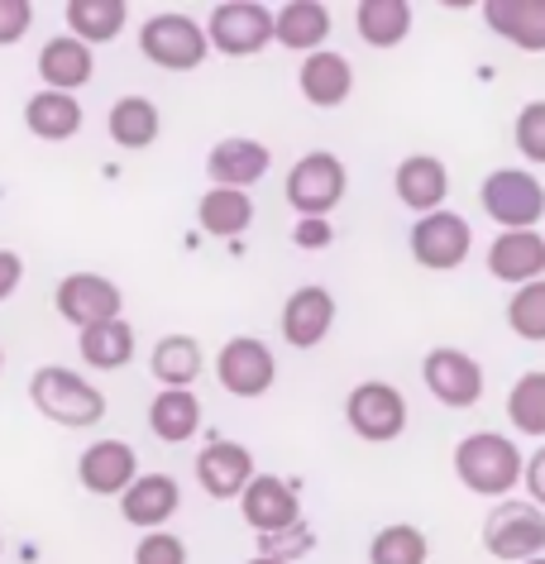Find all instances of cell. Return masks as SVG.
<instances>
[{
  "instance_id": "obj_36",
  "label": "cell",
  "mask_w": 545,
  "mask_h": 564,
  "mask_svg": "<svg viewBox=\"0 0 545 564\" xmlns=\"http://www.w3.org/2000/svg\"><path fill=\"white\" fill-rule=\"evenodd\" d=\"M512 139H516V153H522L526 163L545 167V101H526L522 110H516Z\"/></svg>"
},
{
  "instance_id": "obj_23",
  "label": "cell",
  "mask_w": 545,
  "mask_h": 564,
  "mask_svg": "<svg viewBox=\"0 0 545 564\" xmlns=\"http://www.w3.org/2000/svg\"><path fill=\"white\" fill-rule=\"evenodd\" d=\"M297 87L312 106L320 110H335L349 101V91H355V67H349L345 53L335 48H320V53H306L302 58V73H297Z\"/></svg>"
},
{
  "instance_id": "obj_9",
  "label": "cell",
  "mask_w": 545,
  "mask_h": 564,
  "mask_svg": "<svg viewBox=\"0 0 545 564\" xmlns=\"http://www.w3.org/2000/svg\"><path fill=\"white\" fill-rule=\"evenodd\" d=\"M53 312H58L67 326L91 330V326H106V321H120L124 292H120V282H110L106 273H67L58 288H53Z\"/></svg>"
},
{
  "instance_id": "obj_42",
  "label": "cell",
  "mask_w": 545,
  "mask_h": 564,
  "mask_svg": "<svg viewBox=\"0 0 545 564\" xmlns=\"http://www.w3.org/2000/svg\"><path fill=\"white\" fill-rule=\"evenodd\" d=\"M330 239L335 235L326 220H297V230H292V245H302V249H326Z\"/></svg>"
},
{
  "instance_id": "obj_4",
  "label": "cell",
  "mask_w": 545,
  "mask_h": 564,
  "mask_svg": "<svg viewBox=\"0 0 545 564\" xmlns=\"http://www.w3.org/2000/svg\"><path fill=\"white\" fill-rule=\"evenodd\" d=\"M345 187H349L345 163L326 149L302 153L283 177V196H287V206L297 210V220H326L330 210L345 202Z\"/></svg>"
},
{
  "instance_id": "obj_38",
  "label": "cell",
  "mask_w": 545,
  "mask_h": 564,
  "mask_svg": "<svg viewBox=\"0 0 545 564\" xmlns=\"http://www.w3.org/2000/svg\"><path fill=\"white\" fill-rule=\"evenodd\" d=\"M134 564H187V545L173 531H149L134 545Z\"/></svg>"
},
{
  "instance_id": "obj_8",
  "label": "cell",
  "mask_w": 545,
  "mask_h": 564,
  "mask_svg": "<svg viewBox=\"0 0 545 564\" xmlns=\"http://www.w3.org/2000/svg\"><path fill=\"white\" fill-rule=\"evenodd\" d=\"M345 421H349V431H355L359 441L388 445V441H397V435L407 431V398H402L393 383H379V378H369V383L349 388Z\"/></svg>"
},
{
  "instance_id": "obj_6",
  "label": "cell",
  "mask_w": 545,
  "mask_h": 564,
  "mask_svg": "<svg viewBox=\"0 0 545 564\" xmlns=\"http://www.w3.org/2000/svg\"><path fill=\"white\" fill-rule=\"evenodd\" d=\"M479 202L498 230H536L545 216V187L526 167H493L479 187Z\"/></svg>"
},
{
  "instance_id": "obj_35",
  "label": "cell",
  "mask_w": 545,
  "mask_h": 564,
  "mask_svg": "<svg viewBox=\"0 0 545 564\" xmlns=\"http://www.w3.org/2000/svg\"><path fill=\"white\" fill-rule=\"evenodd\" d=\"M508 330L526 345H545V278L526 282V288L512 292L508 302Z\"/></svg>"
},
{
  "instance_id": "obj_13",
  "label": "cell",
  "mask_w": 545,
  "mask_h": 564,
  "mask_svg": "<svg viewBox=\"0 0 545 564\" xmlns=\"http://www.w3.org/2000/svg\"><path fill=\"white\" fill-rule=\"evenodd\" d=\"M139 478V455L124 441H91L77 455V484L96 498H124Z\"/></svg>"
},
{
  "instance_id": "obj_34",
  "label": "cell",
  "mask_w": 545,
  "mask_h": 564,
  "mask_svg": "<svg viewBox=\"0 0 545 564\" xmlns=\"http://www.w3.org/2000/svg\"><path fill=\"white\" fill-rule=\"evenodd\" d=\"M508 421L531 441H545V369H531L508 392Z\"/></svg>"
},
{
  "instance_id": "obj_24",
  "label": "cell",
  "mask_w": 545,
  "mask_h": 564,
  "mask_svg": "<svg viewBox=\"0 0 545 564\" xmlns=\"http://www.w3.org/2000/svg\"><path fill=\"white\" fill-rule=\"evenodd\" d=\"M39 77H44L48 91L77 96L96 77V53L81 44V39L58 34V39H48L44 44V53H39Z\"/></svg>"
},
{
  "instance_id": "obj_5",
  "label": "cell",
  "mask_w": 545,
  "mask_h": 564,
  "mask_svg": "<svg viewBox=\"0 0 545 564\" xmlns=\"http://www.w3.org/2000/svg\"><path fill=\"white\" fill-rule=\"evenodd\" d=\"M483 550L502 564H531L545 555V512L526 498H502L483 521Z\"/></svg>"
},
{
  "instance_id": "obj_33",
  "label": "cell",
  "mask_w": 545,
  "mask_h": 564,
  "mask_svg": "<svg viewBox=\"0 0 545 564\" xmlns=\"http://www.w3.org/2000/svg\"><path fill=\"white\" fill-rule=\"evenodd\" d=\"M426 560H430V541L412 521H393L369 541V564H426Z\"/></svg>"
},
{
  "instance_id": "obj_28",
  "label": "cell",
  "mask_w": 545,
  "mask_h": 564,
  "mask_svg": "<svg viewBox=\"0 0 545 564\" xmlns=\"http://www.w3.org/2000/svg\"><path fill=\"white\" fill-rule=\"evenodd\" d=\"M63 20H67V34L81 39L87 48H96V44L120 39L124 20H130V6H124V0H67Z\"/></svg>"
},
{
  "instance_id": "obj_44",
  "label": "cell",
  "mask_w": 545,
  "mask_h": 564,
  "mask_svg": "<svg viewBox=\"0 0 545 564\" xmlns=\"http://www.w3.org/2000/svg\"><path fill=\"white\" fill-rule=\"evenodd\" d=\"M0 369H6V345H0Z\"/></svg>"
},
{
  "instance_id": "obj_16",
  "label": "cell",
  "mask_w": 545,
  "mask_h": 564,
  "mask_svg": "<svg viewBox=\"0 0 545 564\" xmlns=\"http://www.w3.org/2000/svg\"><path fill=\"white\" fill-rule=\"evenodd\" d=\"M182 507V484L173 474H139L130 492L120 498V517L130 521L134 531H167V521L177 517Z\"/></svg>"
},
{
  "instance_id": "obj_41",
  "label": "cell",
  "mask_w": 545,
  "mask_h": 564,
  "mask_svg": "<svg viewBox=\"0 0 545 564\" xmlns=\"http://www.w3.org/2000/svg\"><path fill=\"white\" fill-rule=\"evenodd\" d=\"M20 282H24V259L15 249H0V302L15 297Z\"/></svg>"
},
{
  "instance_id": "obj_32",
  "label": "cell",
  "mask_w": 545,
  "mask_h": 564,
  "mask_svg": "<svg viewBox=\"0 0 545 564\" xmlns=\"http://www.w3.org/2000/svg\"><path fill=\"white\" fill-rule=\"evenodd\" d=\"M77 349H81V364L87 369H124L134 359V326L130 321H106V326H91V330H77Z\"/></svg>"
},
{
  "instance_id": "obj_29",
  "label": "cell",
  "mask_w": 545,
  "mask_h": 564,
  "mask_svg": "<svg viewBox=\"0 0 545 564\" xmlns=\"http://www.w3.org/2000/svg\"><path fill=\"white\" fill-rule=\"evenodd\" d=\"M355 30L369 48H397L412 34V6L407 0H359Z\"/></svg>"
},
{
  "instance_id": "obj_11",
  "label": "cell",
  "mask_w": 545,
  "mask_h": 564,
  "mask_svg": "<svg viewBox=\"0 0 545 564\" xmlns=\"http://www.w3.org/2000/svg\"><path fill=\"white\" fill-rule=\"evenodd\" d=\"M422 383L440 406L465 412V406H479L483 398V364L455 345H440L422 359Z\"/></svg>"
},
{
  "instance_id": "obj_40",
  "label": "cell",
  "mask_w": 545,
  "mask_h": 564,
  "mask_svg": "<svg viewBox=\"0 0 545 564\" xmlns=\"http://www.w3.org/2000/svg\"><path fill=\"white\" fill-rule=\"evenodd\" d=\"M522 484H526V502H536L541 512H545V441L541 449L526 459V469H522Z\"/></svg>"
},
{
  "instance_id": "obj_22",
  "label": "cell",
  "mask_w": 545,
  "mask_h": 564,
  "mask_svg": "<svg viewBox=\"0 0 545 564\" xmlns=\"http://www.w3.org/2000/svg\"><path fill=\"white\" fill-rule=\"evenodd\" d=\"M330 39V10L320 0H283L273 10V44H283L292 53H320Z\"/></svg>"
},
{
  "instance_id": "obj_46",
  "label": "cell",
  "mask_w": 545,
  "mask_h": 564,
  "mask_svg": "<svg viewBox=\"0 0 545 564\" xmlns=\"http://www.w3.org/2000/svg\"><path fill=\"white\" fill-rule=\"evenodd\" d=\"M0 555H6V541H0Z\"/></svg>"
},
{
  "instance_id": "obj_2",
  "label": "cell",
  "mask_w": 545,
  "mask_h": 564,
  "mask_svg": "<svg viewBox=\"0 0 545 564\" xmlns=\"http://www.w3.org/2000/svg\"><path fill=\"white\" fill-rule=\"evenodd\" d=\"M522 469L526 455L498 431H473L455 445V478L479 498H508L522 484Z\"/></svg>"
},
{
  "instance_id": "obj_17",
  "label": "cell",
  "mask_w": 545,
  "mask_h": 564,
  "mask_svg": "<svg viewBox=\"0 0 545 564\" xmlns=\"http://www.w3.org/2000/svg\"><path fill=\"white\" fill-rule=\"evenodd\" d=\"M335 330V297L320 282H306L283 302V340L292 349H316Z\"/></svg>"
},
{
  "instance_id": "obj_25",
  "label": "cell",
  "mask_w": 545,
  "mask_h": 564,
  "mask_svg": "<svg viewBox=\"0 0 545 564\" xmlns=\"http://www.w3.org/2000/svg\"><path fill=\"white\" fill-rule=\"evenodd\" d=\"M24 130L34 139H44V144H63V139H73L81 130V101L67 91H34L30 101H24Z\"/></svg>"
},
{
  "instance_id": "obj_21",
  "label": "cell",
  "mask_w": 545,
  "mask_h": 564,
  "mask_svg": "<svg viewBox=\"0 0 545 564\" xmlns=\"http://www.w3.org/2000/svg\"><path fill=\"white\" fill-rule=\"evenodd\" d=\"M483 24L522 53H545V0H483Z\"/></svg>"
},
{
  "instance_id": "obj_45",
  "label": "cell",
  "mask_w": 545,
  "mask_h": 564,
  "mask_svg": "<svg viewBox=\"0 0 545 564\" xmlns=\"http://www.w3.org/2000/svg\"><path fill=\"white\" fill-rule=\"evenodd\" d=\"M531 564H545V555H541V560H531Z\"/></svg>"
},
{
  "instance_id": "obj_20",
  "label": "cell",
  "mask_w": 545,
  "mask_h": 564,
  "mask_svg": "<svg viewBox=\"0 0 545 564\" xmlns=\"http://www.w3.org/2000/svg\"><path fill=\"white\" fill-rule=\"evenodd\" d=\"M393 192L397 202L416 210V220L430 216V210H445V196H450V167L430 153H412V159L397 163L393 173Z\"/></svg>"
},
{
  "instance_id": "obj_3",
  "label": "cell",
  "mask_w": 545,
  "mask_h": 564,
  "mask_svg": "<svg viewBox=\"0 0 545 564\" xmlns=\"http://www.w3.org/2000/svg\"><path fill=\"white\" fill-rule=\"evenodd\" d=\"M139 53L163 73H197L211 53V39H206L201 20L182 15V10H163V15H149L139 24Z\"/></svg>"
},
{
  "instance_id": "obj_31",
  "label": "cell",
  "mask_w": 545,
  "mask_h": 564,
  "mask_svg": "<svg viewBox=\"0 0 545 564\" xmlns=\"http://www.w3.org/2000/svg\"><path fill=\"white\" fill-rule=\"evenodd\" d=\"M197 225L211 239H240L254 225V202L249 192H230V187H211L197 202Z\"/></svg>"
},
{
  "instance_id": "obj_7",
  "label": "cell",
  "mask_w": 545,
  "mask_h": 564,
  "mask_svg": "<svg viewBox=\"0 0 545 564\" xmlns=\"http://www.w3.org/2000/svg\"><path fill=\"white\" fill-rule=\"evenodd\" d=\"M206 39L226 58H254L273 44V10L259 0H220L206 15Z\"/></svg>"
},
{
  "instance_id": "obj_18",
  "label": "cell",
  "mask_w": 545,
  "mask_h": 564,
  "mask_svg": "<svg viewBox=\"0 0 545 564\" xmlns=\"http://www.w3.org/2000/svg\"><path fill=\"white\" fill-rule=\"evenodd\" d=\"M273 153L269 144H259V139H220L206 153V177H211V187H230V192H249L254 182H263L269 173Z\"/></svg>"
},
{
  "instance_id": "obj_30",
  "label": "cell",
  "mask_w": 545,
  "mask_h": 564,
  "mask_svg": "<svg viewBox=\"0 0 545 564\" xmlns=\"http://www.w3.org/2000/svg\"><path fill=\"white\" fill-rule=\"evenodd\" d=\"M149 369H153V378H159L163 388L192 392V383H197L201 369H206V355H201V345L192 340V335H163V340L153 345V355H149Z\"/></svg>"
},
{
  "instance_id": "obj_27",
  "label": "cell",
  "mask_w": 545,
  "mask_h": 564,
  "mask_svg": "<svg viewBox=\"0 0 545 564\" xmlns=\"http://www.w3.org/2000/svg\"><path fill=\"white\" fill-rule=\"evenodd\" d=\"M201 426V398L182 388H163L159 398L149 402V431L159 435L163 445H187Z\"/></svg>"
},
{
  "instance_id": "obj_12",
  "label": "cell",
  "mask_w": 545,
  "mask_h": 564,
  "mask_svg": "<svg viewBox=\"0 0 545 564\" xmlns=\"http://www.w3.org/2000/svg\"><path fill=\"white\" fill-rule=\"evenodd\" d=\"M412 259L426 268V273H450L469 259L473 249V230L465 216H455V210H430L412 225Z\"/></svg>"
},
{
  "instance_id": "obj_39",
  "label": "cell",
  "mask_w": 545,
  "mask_h": 564,
  "mask_svg": "<svg viewBox=\"0 0 545 564\" xmlns=\"http://www.w3.org/2000/svg\"><path fill=\"white\" fill-rule=\"evenodd\" d=\"M34 24V6L30 0H0V48H15Z\"/></svg>"
},
{
  "instance_id": "obj_26",
  "label": "cell",
  "mask_w": 545,
  "mask_h": 564,
  "mask_svg": "<svg viewBox=\"0 0 545 564\" xmlns=\"http://www.w3.org/2000/svg\"><path fill=\"white\" fill-rule=\"evenodd\" d=\"M106 130H110V139H116L120 149L144 153V149L159 144V134H163V116H159V106H153L149 96H120V101L110 106Z\"/></svg>"
},
{
  "instance_id": "obj_1",
  "label": "cell",
  "mask_w": 545,
  "mask_h": 564,
  "mask_svg": "<svg viewBox=\"0 0 545 564\" xmlns=\"http://www.w3.org/2000/svg\"><path fill=\"white\" fill-rule=\"evenodd\" d=\"M30 402L44 421L67 426V431H87V426H101L106 421V392L96 388L91 378H81L77 369H67V364H44V369H34Z\"/></svg>"
},
{
  "instance_id": "obj_19",
  "label": "cell",
  "mask_w": 545,
  "mask_h": 564,
  "mask_svg": "<svg viewBox=\"0 0 545 564\" xmlns=\"http://www.w3.org/2000/svg\"><path fill=\"white\" fill-rule=\"evenodd\" d=\"M488 273L498 282H512V288L541 282L545 278V235L541 230H502L493 245H488Z\"/></svg>"
},
{
  "instance_id": "obj_10",
  "label": "cell",
  "mask_w": 545,
  "mask_h": 564,
  "mask_svg": "<svg viewBox=\"0 0 545 564\" xmlns=\"http://www.w3.org/2000/svg\"><path fill=\"white\" fill-rule=\"evenodd\" d=\"M216 383L230 398H263L277 383V359L259 335H235L216 355Z\"/></svg>"
},
{
  "instance_id": "obj_37",
  "label": "cell",
  "mask_w": 545,
  "mask_h": 564,
  "mask_svg": "<svg viewBox=\"0 0 545 564\" xmlns=\"http://www.w3.org/2000/svg\"><path fill=\"white\" fill-rule=\"evenodd\" d=\"M312 550H316V531L306 527V521H297V527H287V531H273V535H259V555L283 560V564H297L302 555H312Z\"/></svg>"
},
{
  "instance_id": "obj_43",
  "label": "cell",
  "mask_w": 545,
  "mask_h": 564,
  "mask_svg": "<svg viewBox=\"0 0 545 564\" xmlns=\"http://www.w3.org/2000/svg\"><path fill=\"white\" fill-rule=\"evenodd\" d=\"M244 564H283V560H269V555H254V560H244Z\"/></svg>"
},
{
  "instance_id": "obj_15",
  "label": "cell",
  "mask_w": 545,
  "mask_h": 564,
  "mask_svg": "<svg viewBox=\"0 0 545 564\" xmlns=\"http://www.w3.org/2000/svg\"><path fill=\"white\" fill-rule=\"evenodd\" d=\"M240 517L249 521V531L273 535V531H287L302 521V498L292 484H283V478L254 474V484H249L244 498H240Z\"/></svg>"
},
{
  "instance_id": "obj_14",
  "label": "cell",
  "mask_w": 545,
  "mask_h": 564,
  "mask_svg": "<svg viewBox=\"0 0 545 564\" xmlns=\"http://www.w3.org/2000/svg\"><path fill=\"white\" fill-rule=\"evenodd\" d=\"M254 455H249L244 445H235V441H211L197 455V484L206 498H216V502H235V498H244V488L254 484Z\"/></svg>"
}]
</instances>
